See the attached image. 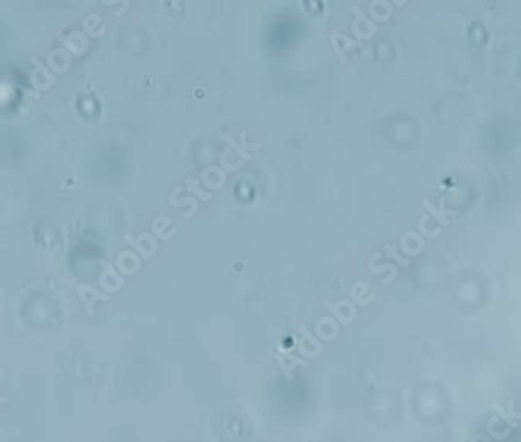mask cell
Listing matches in <instances>:
<instances>
[{"mask_svg": "<svg viewBox=\"0 0 521 442\" xmlns=\"http://www.w3.org/2000/svg\"><path fill=\"white\" fill-rule=\"evenodd\" d=\"M77 292H79V297L83 301V304L86 307L89 315H94V309H93L94 303H97V301H108L110 300V295L97 292L96 289H93V287H88L84 284H80L77 287Z\"/></svg>", "mask_w": 521, "mask_h": 442, "instance_id": "obj_1", "label": "cell"}, {"mask_svg": "<svg viewBox=\"0 0 521 442\" xmlns=\"http://www.w3.org/2000/svg\"><path fill=\"white\" fill-rule=\"evenodd\" d=\"M324 306H326V309L330 312V314H332L334 315V317L338 320V321H340V323L343 325V326H348L349 323H351V318L349 317H346V315H343L341 312H340V309H338V307L335 306V304H332V303H330V301L329 300H326V301H324Z\"/></svg>", "mask_w": 521, "mask_h": 442, "instance_id": "obj_2", "label": "cell"}, {"mask_svg": "<svg viewBox=\"0 0 521 442\" xmlns=\"http://www.w3.org/2000/svg\"><path fill=\"white\" fill-rule=\"evenodd\" d=\"M491 408H493V411H495L499 417H503V420H504V422H505L507 425H510L512 428H517V426H518V422H517V420L513 419V417H510V414H507V412L503 409V406H501V405H498V403L495 402V403H491Z\"/></svg>", "mask_w": 521, "mask_h": 442, "instance_id": "obj_3", "label": "cell"}, {"mask_svg": "<svg viewBox=\"0 0 521 442\" xmlns=\"http://www.w3.org/2000/svg\"><path fill=\"white\" fill-rule=\"evenodd\" d=\"M422 207H424L427 212H431V215L434 216V218L438 221V223H441V226H448V224H449V221H448L446 216L443 215L441 212H438V210H437L429 201H422Z\"/></svg>", "mask_w": 521, "mask_h": 442, "instance_id": "obj_4", "label": "cell"}, {"mask_svg": "<svg viewBox=\"0 0 521 442\" xmlns=\"http://www.w3.org/2000/svg\"><path fill=\"white\" fill-rule=\"evenodd\" d=\"M224 140H225V143H227L229 146H232V147H234V149L239 154V157H241L243 160H249L251 157H252V154H249L248 151H244L243 149V147H241V144H238L236 141H235V140L234 138H232L230 135H224L222 137Z\"/></svg>", "mask_w": 521, "mask_h": 442, "instance_id": "obj_5", "label": "cell"}, {"mask_svg": "<svg viewBox=\"0 0 521 442\" xmlns=\"http://www.w3.org/2000/svg\"><path fill=\"white\" fill-rule=\"evenodd\" d=\"M299 333L302 334V337H305V339H307V340H308L310 343H312V345H313V347H316V350H318V352H322V350H324V347H322V343H321V342H319L318 339H316V337H315V336H313L312 333H310V331H308V329H307V328H305L304 325H302V326L299 328Z\"/></svg>", "mask_w": 521, "mask_h": 442, "instance_id": "obj_6", "label": "cell"}, {"mask_svg": "<svg viewBox=\"0 0 521 442\" xmlns=\"http://www.w3.org/2000/svg\"><path fill=\"white\" fill-rule=\"evenodd\" d=\"M274 357H276V361H277V364H279V366H280V369H282V371H284V375H285V378H286V381L288 383H291L293 381V375H291V369H290V366H288V364H286V361L284 359V357H282L280 354H274Z\"/></svg>", "mask_w": 521, "mask_h": 442, "instance_id": "obj_7", "label": "cell"}, {"mask_svg": "<svg viewBox=\"0 0 521 442\" xmlns=\"http://www.w3.org/2000/svg\"><path fill=\"white\" fill-rule=\"evenodd\" d=\"M385 251H387V256L393 257L394 261H396L401 266H407L408 264H410V261H408V259H403V257L398 254V251H396V248H394V247H388V245H385Z\"/></svg>", "mask_w": 521, "mask_h": 442, "instance_id": "obj_8", "label": "cell"}, {"mask_svg": "<svg viewBox=\"0 0 521 442\" xmlns=\"http://www.w3.org/2000/svg\"><path fill=\"white\" fill-rule=\"evenodd\" d=\"M282 352H284V356H282V357H284V359L285 361H290L291 364H293V366L294 367H307V361H304V359H301V357H296L294 354H290V353H286L285 352V350H282Z\"/></svg>", "mask_w": 521, "mask_h": 442, "instance_id": "obj_9", "label": "cell"}, {"mask_svg": "<svg viewBox=\"0 0 521 442\" xmlns=\"http://www.w3.org/2000/svg\"><path fill=\"white\" fill-rule=\"evenodd\" d=\"M298 348H299V353L304 356V357H307V359H313V357H316V356L321 353V352H318V350H315V352H308V350L305 348L304 339H302V340L298 343Z\"/></svg>", "mask_w": 521, "mask_h": 442, "instance_id": "obj_10", "label": "cell"}, {"mask_svg": "<svg viewBox=\"0 0 521 442\" xmlns=\"http://www.w3.org/2000/svg\"><path fill=\"white\" fill-rule=\"evenodd\" d=\"M186 184H188V188H193V192L197 194V196H199V198H202V199H205V201H208L210 198H211V194L210 193H203V192H201L199 190V188H197V182H193V180H186Z\"/></svg>", "mask_w": 521, "mask_h": 442, "instance_id": "obj_11", "label": "cell"}, {"mask_svg": "<svg viewBox=\"0 0 521 442\" xmlns=\"http://www.w3.org/2000/svg\"><path fill=\"white\" fill-rule=\"evenodd\" d=\"M241 147L244 151H257V149H262V144H249L246 143V132L241 133Z\"/></svg>", "mask_w": 521, "mask_h": 442, "instance_id": "obj_12", "label": "cell"}, {"mask_svg": "<svg viewBox=\"0 0 521 442\" xmlns=\"http://www.w3.org/2000/svg\"><path fill=\"white\" fill-rule=\"evenodd\" d=\"M338 304H341V306H346V307H348V309H349V318H351V320H354V318H355V309H354V304H352L349 300H341V301H338Z\"/></svg>", "mask_w": 521, "mask_h": 442, "instance_id": "obj_13", "label": "cell"}, {"mask_svg": "<svg viewBox=\"0 0 521 442\" xmlns=\"http://www.w3.org/2000/svg\"><path fill=\"white\" fill-rule=\"evenodd\" d=\"M332 44H334V47H335V52H336V55H338V57H340L341 63H346V57H344V55H343V52L340 51V49H338V44H336V41H334V39H332Z\"/></svg>", "mask_w": 521, "mask_h": 442, "instance_id": "obj_14", "label": "cell"}, {"mask_svg": "<svg viewBox=\"0 0 521 442\" xmlns=\"http://www.w3.org/2000/svg\"><path fill=\"white\" fill-rule=\"evenodd\" d=\"M376 297H374V295H370V297L368 298H366V300H354L355 301V303L357 304H362V306H365V304H368V303H371V301L372 300H374Z\"/></svg>", "mask_w": 521, "mask_h": 442, "instance_id": "obj_15", "label": "cell"}, {"mask_svg": "<svg viewBox=\"0 0 521 442\" xmlns=\"http://www.w3.org/2000/svg\"><path fill=\"white\" fill-rule=\"evenodd\" d=\"M509 409H510V417L515 419V411H513V402H512V400L509 402Z\"/></svg>", "mask_w": 521, "mask_h": 442, "instance_id": "obj_16", "label": "cell"}, {"mask_svg": "<svg viewBox=\"0 0 521 442\" xmlns=\"http://www.w3.org/2000/svg\"><path fill=\"white\" fill-rule=\"evenodd\" d=\"M10 398L8 397H0V403H8Z\"/></svg>", "mask_w": 521, "mask_h": 442, "instance_id": "obj_17", "label": "cell"}]
</instances>
